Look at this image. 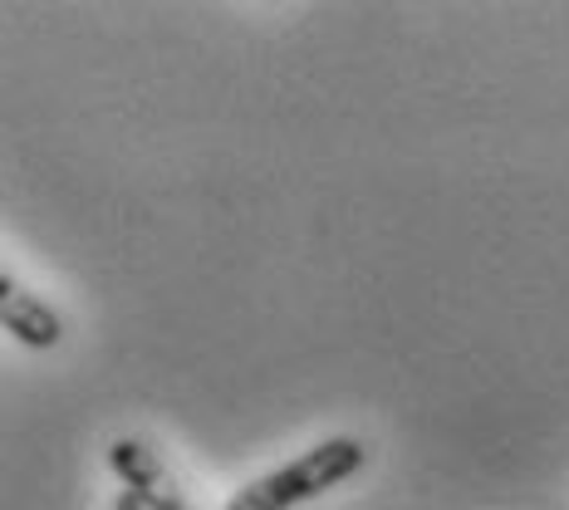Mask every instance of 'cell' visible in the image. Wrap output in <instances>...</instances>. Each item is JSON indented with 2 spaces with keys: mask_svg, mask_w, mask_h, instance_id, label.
I'll list each match as a JSON object with an SVG mask.
<instances>
[{
  "mask_svg": "<svg viewBox=\"0 0 569 510\" xmlns=\"http://www.w3.org/2000/svg\"><path fill=\"white\" fill-rule=\"evenodd\" d=\"M0 329L16 343H26V349H54L64 339V319L10 276H0Z\"/></svg>",
  "mask_w": 569,
  "mask_h": 510,
  "instance_id": "obj_3",
  "label": "cell"
},
{
  "mask_svg": "<svg viewBox=\"0 0 569 510\" xmlns=\"http://www.w3.org/2000/svg\"><path fill=\"white\" fill-rule=\"evenodd\" d=\"M109 467L118 471V481H123L128 491L148 496L152 510H201L192 496L177 486L172 471L162 467V457L152 452L148 442H138V437H118L109 447Z\"/></svg>",
  "mask_w": 569,
  "mask_h": 510,
  "instance_id": "obj_2",
  "label": "cell"
},
{
  "mask_svg": "<svg viewBox=\"0 0 569 510\" xmlns=\"http://www.w3.org/2000/svg\"><path fill=\"white\" fill-rule=\"evenodd\" d=\"M363 467H369V447L359 437H329L305 457H295L290 467L241 486L227 501V510H295L305 501H319V496L343 486L349 477H359Z\"/></svg>",
  "mask_w": 569,
  "mask_h": 510,
  "instance_id": "obj_1",
  "label": "cell"
},
{
  "mask_svg": "<svg viewBox=\"0 0 569 510\" xmlns=\"http://www.w3.org/2000/svg\"><path fill=\"white\" fill-rule=\"evenodd\" d=\"M113 510H152V501H148V496H138V491H118Z\"/></svg>",
  "mask_w": 569,
  "mask_h": 510,
  "instance_id": "obj_4",
  "label": "cell"
}]
</instances>
